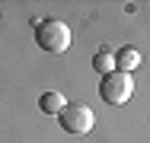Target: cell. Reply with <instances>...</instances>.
<instances>
[{
  "label": "cell",
  "mask_w": 150,
  "mask_h": 143,
  "mask_svg": "<svg viewBox=\"0 0 150 143\" xmlns=\"http://www.w3.org/2000/svg\"><path fill=\"white\" fill-rule=\"evenodd\" d=\"M64 105H67V99H64L61 92H42V99H38V108L45 114H61Z\"/></svg>",
  "instance_id": "obj_5"
},
{
  "label": "cell",
  "mask_w": 150,
  "mask_h": 143,
  "mask_svg": "<svg viewBox=\"0 0 150 143\" xmlns=\"http://www.w3.org/2000/svg\"><path fill=\"white\" fill-rule=\"evenodd\" d=\"M58 121H61V127L67 134H74V137H83V134H90L96 127V114H93L90 105H64Z\"/></svg>",
  "instance_id": "obj_3"
},
{
  "label": "cell",
  "mask_w": 150,
  "mask_h": 143,
  "mask_svg": "<svg viewBox=\"0 0 150 143\" xmlns=\"http://www.w3.org/2000/svg\"><path fill=\"white\" fill-rule=\"evenodd\" d=\"M70 26L67 22H61V19H42L38 26H35V41H38V48L42 51H48V54H64L67 48H70Z\"/></svg>",
  "instance_id": "obj_1"
},
{
  "label": "cell",
  "mask_w": 150,
  "mask_h": 143,
  "mask_svg": "<svg viewBox=\"0 0 150 143\" xmlns=\"http://www.w3.org/2000/svg\"><path fill=\"white\" fill-rule=\"evenodd\" d=\"M137 64H141V51H137V48H131V45H128V48H121L118 54H115V67H118V73H131Z\"/></svg>",
  "instance_id": "obj_4"
},
{
  "label": "cell",
  "mask_w": 150,
  "mask_h": 143,
  "mask_svg": "<svg viewBox=\"0 0 150 143\" xmlns=\"http://www.w3.org/2000/svg\"><path fill=\"white\" fill-rule=\"evenodd\" d=\"M99 95H102V102H109V105H125V102H131V95H134V80H131V73H118V70L105 73L102 83H99Z\"/></svg>",
  "instance_id": "obj_2"
},
{
  "label": "cell",
  "mask_w": 150,
  "mask_h": 143,
  "mask_svg": "<svg viewBox=\"0 0 150 143\" xmlns=\"http://www.w3.org/2000/svg\"><path fill=\"white\" fill-rule=\"evenodd\" d=\"M112 67H115V54H112L109 48H99L96 57H93V70H96L99 76H105V73H112Z\"/></svg>",
  "instance_id": "obj_6"
}]
</instances>
